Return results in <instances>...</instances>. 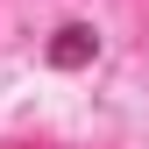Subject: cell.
I'll use <instances>...</instances> for the list:
<instances>
[{"instance_id":"6da1fadb","label":"cell","mask_w":149,"mask_h":149,"mask_svg":"<svg viewBox=\"0 0 149 149\" xmlns=\"http://www.w3.org/2000/svg\"><path fill=\"white\" fill-rule=\"evenodd\" d=\"M85 50H92V43H85V29H64V43H57V64H78Z\"/></svg>"}]
</instances>
